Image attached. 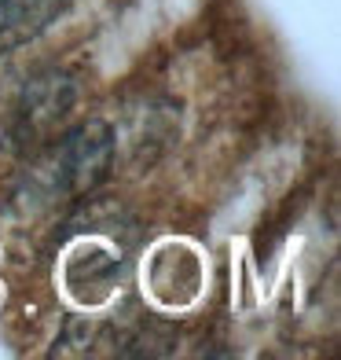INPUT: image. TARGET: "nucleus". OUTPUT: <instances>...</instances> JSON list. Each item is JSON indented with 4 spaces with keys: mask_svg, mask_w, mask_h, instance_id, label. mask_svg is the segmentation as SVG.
Listing matches in <instances>:
<instances>
[{
    "mask_svg": "<svg viewBox=\"0 0 341 360\" xmlns=\"http://www.w3.org/2000/svg\"><path fill=\"white\" fill-rule=\"evenodd\" d=\"M118 136L103 118H85L67 129L55 143H44L34 166H29V188L44 199L59 195H88L103 184L114 169Z\"/></svg>",
    "mask_w": 341,
    "mask_h": 360,
    "instance_id": "obj_1",
    "label": "nucleus"
},
{
    "mask_svg": "<svg viewBox=\"0 0 341 360\" xmlns=\"http://www.w3.org/2000/svg\"><path fill=\"white\" fill-rule=\"evenodd\" d=\"M77 103V81L70 70H44L29 77L8 122V147L15 155H34L70 118Z\"/></svg>",
    "mask_w": 341,
    "mask_h": 360,
    "instance_id": "obj_2",
    "label": "nucleus"
},
{
    "mask_svg": "<svg viewBox=\"0 0 341 360\" xmlns=\"http://www.w3.org/2000/svg\"><path fill=\"white\" fill-rule=\"evenodd\" d=\"M121 269V257L103 243H85L67 257V290L81 305H95L110 294V283Z\"/></svg>",
    "mask_w": 341,
    "mask_h": 360,
    "instance_id": "obj_4",
    "label": "nucleus"
},
{
    "mask_svg": "<svg viewBox=\"0 0 341 360\" xmlns=\"http://www.w3.org/2000/svg\"><path fill=\"white\" fill-rule=\"evenodd\" d=\"M70 0H4L0 4V56L19 52L22 44L37 41L59 15H67Z\"/></svg>",
    "mask_w": 341,
    "mask_h": 360,
    "instance_id": "obj_3",
    "label": "nucleus"
},
{
    "mask_svg": "<svg viewBox=\"0 0 341 360\" xmlns=\"http://www.w3.org/2000/svg\"><path fill=\"white\" fill-rule=\"evenodd\" d=\"M0 4H4V0H0Z\"/></svg>",
    "mask_w": 341,
    "mask_h": 360,
    "instance_id": "obj_5",
    "label": "nucleus"
}]
</instances>
